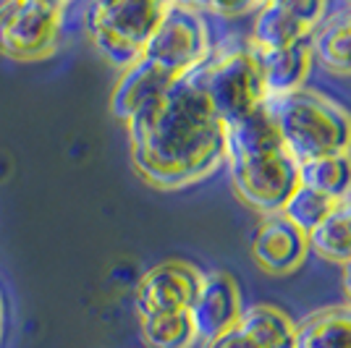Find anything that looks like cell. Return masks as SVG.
Masks as SVG:
<instances>
[{
  "mask_svg": "<svg viewBox=\"0 0 351 348\" xmlns=\"http://www.w3.org/2000/svg\"><path fill=\"white\" fill-rule=\"evenodd\" d=\"M165 14L158 0H121L95 3L87 14V32L92 45L108 63L129 69L142 58L155 27Z\"/></svg>",
  "mask_w": 351,
  "mask_h": 348,
  "instance_id": "3957f363",
  "label": "cell"
},
{
  "mask_svg": "<svg viewBox=\"0 0 351 348\" xmlns=\"http://www.w3.org/2000/svg\"><path fill=\"white\" fill-rule=\"evenodd\" d=\"M241 293L236 280L228 273H205L199 280L197 299L191 304L189 314L194 322L197 338H202L207 343L218 340L220 335L236 330L239 319H241Z\"/></svg>",
  "mask_w": 351,
  "mask_h": 348,
  "instance_id": "30bf717a",
  "label": "cell"
},
{
  "mask_svg": "<svg viewBox=\"0 0 351 348\" xmlns=\"http://www.w3.org/2000/svg\"><path fill=\"white\" fill-rule=\"evenodd\" d=\"M136 173L158 189H184L226 160V126L210 108L199 69L126 121Z\"/></svg>",
  "mask_w": 351,
  "mask_h": 348,
  "instance_id": "6da1fadb",
  "label": "cell"
},
{
  "mask_svg": "<svg viewBox=\"0 0 351 348\" xmlns=\"http://www.w3.org/2000/svg\"><path fill=\"white\" fill-rule=\"evenodd\" d=\"M283 149V139L278 134V126L270 116L267 105H260L247 116L226 126V160H247L257 158L265 152Z\"/></svg>",
  "mask_w": 351,
  "mask_h": 348,
  "instance_id": "4fadbf2b",
  "label": "cell"
},
{
  "mask_svg": "<svg viewBox=\"0 0 351 348\" xmlns=\"http://www.w3.org/2000/svg\"><path fill=\"white\" fill-rule=\"evenodd\" d=\"M0 333H3V301H0Z\"/></svg>",
  "mask_w": 351,
  "mask_h": 348,
  "instance_id": "d4e9b609",
  "label": "cell"
},
{
  "mask_svg": "<svg viewBox=\"0 0 351 348\" xmlns=\"http://www.w3.org/2000/svg\"><path fill=\"white\" fill-rule=\"evenodd\" d=\"M333 204L336 202H330L328 197H322L317 191H312L299 184V189L291 194V199L280 210V215L289 220V223H293L302 233L309 236L322 220L328 218V212L333 210Z\"/></svg>",
  "mask_w": 351,
  "mask_h": 348,
  "instance_id": "44dd1931",
  "label": "cell"
},
{
  "mask_svg": "<svg viewBox=\"0 0 351 348\" xmlns=\"http://www.w3.org/2000/svg\"><path fill=\"white\" fill-rule=\"evenodd\" d=\"M228 165L239 197L265 215H280L291 194L299 189V162L286 147L257 158L234 160Z\"/></svg>",
  "mask_w": 351,
  "mask_h": 348,
  "instance_id": "52a82bcc",
  "label": "cell"
},
{
  "mask_svg": "<svg viewBox=\"0 0 351 348\" xmlns=\"http://www.w3.org/2000/svg\"><path fill=\"white\" fill-rule=\"evenodd\" d=\"M202 273L186 262H162L152 267L136 286V312L139 317H160L189 312L197 290H199Z\"/></svg>",
  "mask_w": 351,
  "mask_h": 348,
  "instance_id": "ba28073f",
  "label": "cell"
},
{
  "mask_svg": "<svg viewBox=\"0 0 351 348\" xmlns=\"http://www.w3.org/2000/svg\"><path fill=\"white\" fill-rule=\"evenodd\" d=\"M199 76L207 102L223 126L267 102V89L254 50H231L213 60L207 58L199 66Z\"/></svg>",
  "mask_w": 351,
  "mask_h": 348,
  "instance_id": "277c9868",
  "label": "cell"
},
{
  "mask_svg": "<svg viewBox=\"0 0 351 348\" xmlns=\"http://www.w3.org/2000/svg\"><path fill=\"white\" fill-rule=\"evenodd\" d=\"M309 47L330 71L351 73V8L320 24Z\"/></svg>",
  "mask_w": 351,
  "mask_h": 348,
  "instance_id": "d6986e66",
  "label": "cell"
},
{
  "mask_svg": "<svg viewBox=\"0 0 351 348\" xmlns=\"http://www.w3.org/2000/svg\"><path fill=\"white\" fill-rule=\"evenodd\" d=\"M173 82L176 76L162 71L160 66H155L147 58H139L134 66L123 69V73H121L116 89H113V97H110V113L126 123L149 102L162 97Z\"/></svg>",
  "mask_w": 351,
  "mask_h": 348,
  "instance_id": "7c38bea8",
  "label": "cell"
},
{
  "mask_svg": "<svg viewBox=\"0 0 351 348\" xmlns=\"http://www.w3.org/2000/svg\"><path fill=\"white\" fill-rule=\"evenodd\" d=\"M309 247L320 257L338 264L351 262V197L336 202L328 218L307 236Z\"/></svg>",
  "mask_w": 351,
  "mask_h": 348,
  "instance_id": "ac0fdd59",
  "label": "cell"
},
{
  "mask_svg": "<svg viewBox=\"0 0 351 348\" xmlns=\"http://www.w3.org/2000/svg\"><path fill=\"white\" fill-rule=\"evenodd\" d=\"M296 348H351V306H325L296 325Z\"/></svg>",
  "mask_w": 351,
  "mask_h": 348,
  "instance_id": "9a60e30c",
  "label": "cell"
},
{
  "mask_svg": "<svg viewBox=\"0 0 351 348\" xmlns=\"http://www.w3.org/2000/svg\"><path fill=\"white\" fill-rule=\"evenodd\" d=\"M263 3H244V5H210V11L218 16H241V14H252V11H260Z\"/></svg>",
  "mask_w": 351,
  "mask_h": 348,
  "instance_id": "603a6c76",
  "label": "cell"
},
{
  "mask_svg": "<svg viewBox=\"0 0 351 348\" xmlns=\"http://www.w3.org/2000/svg\"><path fill=\"white\" fill-rule=\"evenodd\" d=\"M142 338L149 348H191L197 343V330L189 312H176L142 319Z\"/></svg>",
  "mask_w": 351,
  "mask_h": 348,
  "instance_id": "ffe728a7",
  "label": "cell"
},
{
  "mask_svg": "<svg viewBox=\"0 0 351 348\" xmlns=\"http://www.w3.org/2000/svg\"><path fill=\"white\" fill-rule=\"evenodd\" d=\"M325 3L320 0H278L263 3L254 16V47L280 50L296 42H307L309 34L322 24Z\"/></svg>",
  "mask_w": 351,
  "mask_h": 348,
  "instance_id": "9c48e42d",
  "label": "cell"
},
{
  "mask_svg": "<svg viewBox=\"0 0 351 348\" xmlns=\"http://www.w3.org/2000/svg\"><path fill=\"white\" fill-rule=\"evenodd\" d=\"M210 348H257V346H254L247 335L236 327V330H231V333L220 335L218 340H213Z\"/></svg>",
  "mask_w": 351,
  "mask_h": 348,
  "instance_id": "7402d4cb",
  "label": "cell"
},
{
  "mask_svg": "<svg viewBox=\"0 0 351 348\" xmlns=\"http://www.w3.org/2000/svg\"><path fill=\"white\" fill-rule=\"evenodd\" d=\"M236 327L257 348H296V325L276 306H249Z\"/></svg>",
  "mask_w": 351,
  "mask_h": 348,
  "instance_id": "2e32d148",
  "label": "cell"
},
{
  "mask_svg": "<svg viewBox=\"0 0 351 348\" xmlns=\"http://www.w3.org/2000/svg\"><path fill=\"white\" fill-rule=\"evenodd\" d=\"M299 184L328 197L330 202H343L351 197V155H330L299 165Z\"/></svg>",
  "mask_w": 351,
  "mask_h": 348,
  "instance_id": "e0dca14e",
  "label": "cell"
},
{
  "mask_svg": "<svg viewBox=\"0 0 351 348\" xmlns=\"http://www.w3.org/2000/svg\"><path fill=\"white\" fill-rule=\"evenodd\" d=\"M63 5L50 0H16L0 5V53L14 60L47 58L60 40Z\"/></svg>",
  "mask_w": 351,
  "mask_h": 348,
  "instance_id": "8992f818",
  "label": "cell"
},
{
  "mask_svg": "<svg viewBox=\"0 0 351 348\" xmlns=\"http://www.w3.org/2000/svg\"><path fill=\"white\" fill-rule=\"evenodd\" d=\"M265 105L278 126L283 147L299 165L330 155H349L351 116L336 100L302 87L280 97H267Z\"/></svg>",
  "mask_w": 351,
  "mask_h": 348,
  "instance_id": "7a4b0ae2",
  "label": "cell"
},
{
  "mask_svg": "<svg viewBox=\"0 0 351 348\" xmlns=\"http://www.w3.org/2000/svg\"><path fill=\"white\" fill-rule=\"evenodd\" d=\"M343 293H346L349 306H351V262H346V264H343Z\"/></svg>",
  "mask_w": 351,
  "mask_h": 348,
  "instance_id": "cb8c5ba5",
  "label": "cell"
},
{
  "mask_svg": "<svg viewBox=\"0 0 351 348\" xmlns=\"http://www.w3.org/2000/svg\"><path fill=\"white\" fill-rule=\"evenodd\" d=\"M309 238L283 215H270L254 233L252 257L270 275H289L307 257Z\"/></svg>",
  "mask_w": 351,
  "mask_h": 348,
  "instance_id": "8fae6325",
  "label": "cell"
},
{
  "mask_svg": "<svg viewBox=\"0 0 351 348\" xmlns=\"http://www.w3.org/2000/svg\"><path fill=\"white\" fill-rule=\"evenodd\" d=\"M254 53L260 60L267 97H280V95H289L293 89L304 87L309 63H312L309 42H296L280 47V50H257L254 47Z\"/></svg>",
  "mask_w": 351,
  "mask_h": 348,
  "instance_id": "5bb4252c",
  "label": "cell"
},
{
  "mask_svg": "<svg viewBox=\"0 0 351 348\" xmlns=\"http://www.w3.org/2000/svg\"><path fill=\"white\" fill-rule=\"evenodd\" d=\"M210 55L205 18L197 5L189 3H165V14L155 27L142 58L152 60L162 71L181 79L199 69Z\"/></svg>",
  "mask_w": 351,
  "mask_h": 348,
  "instance_id": "5b68a950",
  "label": "cell"
}]
</instances>
